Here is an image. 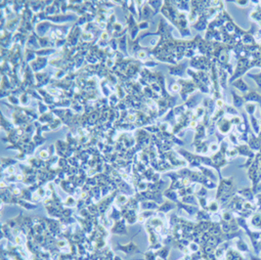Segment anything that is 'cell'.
I'll return each mask as SVG.
<instances>
[{
    "label": "cell",
    "mask_w": 261,
    "mask_h": 260,
    "mask_svg": "<svg viewBox=\"0 0 261 260\" xmlns=\"http://www.w3.org/2000/svg\"><path fill=\"white\" fill-rule=\"evenodd\" d=\"M118 249L124 251V252H126L127 254H131L133 252H140L138 246H136L134 242H130L129 245H126L124 246H118Z\"/></svg>",
    "instance_id": "1"
},
{
    "label": "cell",
    "mask_w": 261,
    "mask_h": 260,
    "mask_svg": "<svg viewBox=\"0 0 261 260\" xmlns=\"http://www.w3.org/2000/svg\"><path fill=\"white\" fill-rule=\"evenodd\" d=\"M181 260H184V259H181Z\"/></svg>",
    "instance_id": "2"
}]
</instances>
